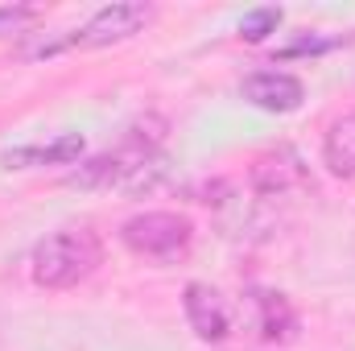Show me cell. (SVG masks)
Returning a JSON list of instances; mask_svg holds the SVG:
<instances>
[{"label":"cell","instance_id":"obj_1","mask_svg":"<svg viewBox=\"0 0 355 351\" xmlns=\"http://www.w3.org/2000/svg\"><path fill=\"white\" fill-rule=\"evenodd\" d=\"M103 257L99 236L91 228H71V232H54L33 248V281L42 289H71L83 277L95 273V264Z\"/></svg>","mask_w":355,"mask_h":351},{"label":"cell","instance_id":"obj_5","mask_svg":"<svg viewBox=\"0 0 355 351\" xmlns=\"http://www.w3.org/2000/svg\"><path fill=\"white\" fill-rule=\"evenodd\" d=\"M252 186L265 198H285V194L306 190L310 186V174H306L302 157L289 145H277V149H268V153H261L252 162Z\"/></svg>","mask_w":355,"mask_h":351},{"label":"cell","instance_id":"obj_2","mask_svg":"<svg viewBox=\"0 0 355 351\" xmlns=\"http://www.w3.org/2000/svg\"><path fill=\"white\" fill-rule=\"evenodd\" d=\"M120 240L132 257H145V261H162L170 264L178 257L190 252L194 244V223L178 211H145V215H132L124 228H120Z\"/></svg>","mask_w":355,"mask_h":351},{"label":"cell","instance_id":"obj_7","mask_svg":"<svg viewBox=\"0 0 355 351\" xmlns=\"http://www.w3.org/2000/svg\"><path fill=\"white\" fill-rule=\"evenodd\" d=\"M252 306H257V331L265 343H289L293 331H297V314L289 306L285 293H272V289H257L252 293Z\"/></svg>","mask_w":355,"mask_h":351},{"label":"cell","instance_id":"obj_4","mask_svg":"<svg viewBox=\"0 0 355 351\" xmlns=\"http://www.w3.org/2000/svg\"><path fill=\"white\" fill-rule=\"evenodd\" d=\"M182 310H186V323L190 331L202 339V343H223L227 331H232V310H227V298L207 285V281H190L186 293H182Z\"/></svg>","mask_w":355,"mask_h":351},{"label":"cell","instance_id":"obj_8","mask_svg":"<svg viewBox=\"0 0 355 351\" xmlns=\"http://www.w3.org/2000/svg\"><path fill=\"white\" fill-rule=\"evenodd\" d=\"M83 157V137L79 132H62L50 145H29V149H12L4 153L8 170H25V166H71Z\"/></svg>","mask_w":355,"mask_h":351},{"label":"cell","instance_id":"obj_11","mask_svg":"<svg viewBox=\"0 0 355 351\" xmlns=\"http://www.w3.org/2000/svg\"><path fill=\"white\" fill-rule=\"evenodd\" d=\"M335 46H343V37H318V33H306V37L281 46L272 58H281V62H289V58H306V54L314 58V54H327V50H335Z\"/></svg>","mask_w":355,"mask_h":351},{"label":"cell","instance_id":"obj_6","mask_svg":"<svg viewBox=\"0 0 355 351\" xmlns=\"http://www.w3.org/2000/svg\"><path fill=\"white\" fill-rule=\"evenodd\" d=\"M240 91H244V99H248L252 108H261V112H277V116L297 112L302 99H306L302 79H297V75H285V71H257V75L244 79V87Z\"/></svg>","mask_w":355,"mask_h":351},{"label":"cell","instance_id":"obj_10","mask_svg":"<svg viewBox=\"0 0 355 351\" xmlns=\"http://www.w3.org/2000/svg\"><path fill=\"white\" fill-rule=\"evenodd\" d=\"M277 25H281V8L261 4V8H252V12H244L240 37H244V42H265L268 33H277Z\"/></svg>","mask_w":355,"mask_h":351},{"label":"cell","instance_id":"obj_12","mask_svg":"<svg viewBox=\"0 0 355 351\" xmlns=\"http://www.w3.org/2000/svg\"><path fill=\"white\" fill-rule=\"evenodd\" d=\"M29 21H37L33 4H0V37L4 33H21Z\"/></svg>","mask_w":355,"mask_h":351},{"label":"cell","instance_id":"obj_3","mask_svg":"<svg viewBox=\"0 0 355 351\" xmlns=\"http://www.w3.org/2000/svg\"><path fill=\"white\" fill-rule=\"evenodd\" d=\"M153 17L149 4L141 0H128V4H107L91 17L87 25L71 29L67 33V46H79V50H99V46H112V42H124L132 33H141V25Z\"/></svg>","mask_w":355,"mask_h":351},{"label":"cell","instance_id":"obj_9","mask_svg":"<svg viewBox=\"0 0 355 351\" xmlns=\"http://www.w3.org/2000/svg\"><path fill=\"white\" fill-rule=\"evenodd\" d=\"M322 162H327V170L335 178H355V116H339L327 128Z\"/></svg>","mask_w":355,"mask_h":351}]
</instances>
